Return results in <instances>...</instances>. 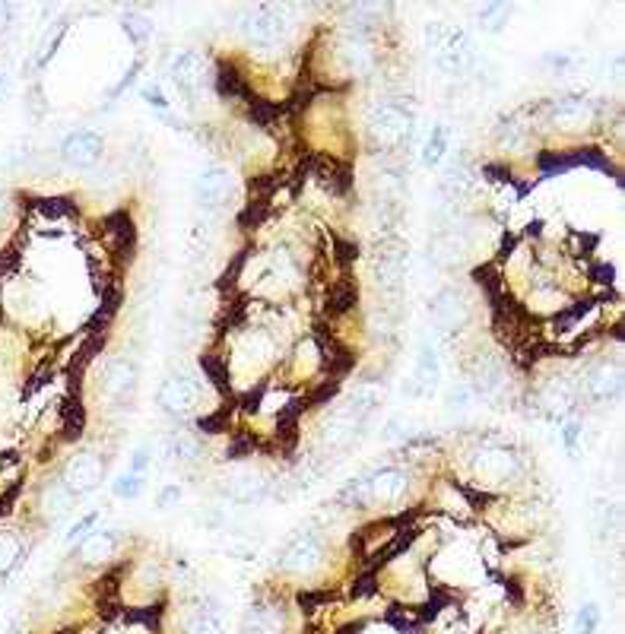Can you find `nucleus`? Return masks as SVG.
<instances>
[{
  "label": "nucleus",
  "mask_w": 625,
  "mask_h": 634,
  "mask_svg": "<svg viewBox=\"0 0 625 634\" xmlns=\"http://www.w3.org/2000/svg\"><path fill=\"white\" fill-rule=\"evenodd\" d=\"M330 54L340 64V70L349 80H362L378 67V51L372 39L365 32L356 29H340L334 39H330Z\"/></svg>",
  "instance_id": "obj_10"
},
{
  "label": "nucleus",
  "mask_w": 625,
  "mask_h": 634,
  "mask_svg": "<svg viewBox=\"0 0 625 634\" xmlns=\"http://www.w3.org/2000/svg\"><path fill=\"white\" fill-rule=\"evenodd\" d=\"M600 111L591 99H556L546 105V124L562 134H584L597 127Z\"/></svg>",
  "instance_id": "obj_18"
},
{
  "label": "nucleus",
  "mask_w": 625,
  "mask_h": 634,
  "mask_svg": "<svg viewBox=\"0 0 625 634\" xmlns=\"http://www.w3.org/2000/svg\"><path fill=\"white\" fill-rule=\"evenodd\" d=\"M99 517H102L99 511H93V514L80 517L77 524H73V527L67 530V543L73 546V543H80L83 536H89V533H93V530H96V524H99Z\"/></svg>",
  "instance_id": "obj_35"
},
{
  "label": "nucleus",
  "mask_w": 625,
  "mask_h": 634,
  "mask_svg": "<svg viewBox=\"0 0 625 634\" xmlns=\"http://www.w3.org/2000/svg\"><path fill=\"white\" fill-rule=\"evenodd\" d=\"M416 473L407 470V466H378V470L365 473L353 482H346L337 495V505L349 508V511H369V508H397L407 501V495L416 486Z\"/></svg>",
  "instance_id": "obj_1"
},
{
  "label": "nucleus",
  "mask_w": 625,
  "mask_h": 634,
  "mask_svg": "<svg viewBox=\"0 0 625 634\" xmlns=\"http://www.w3.org/2000/svg\"><path fill=\"white\" fill-rule=\"evenodd\" d=\"M273 489L270 476L254 463H235L219 476V492H223L235 505H254V501H264Z\"/></svg>",
  "instance_id": "obj_13"
},
{
  "label": "nucleus",
  "mask_w": 625,
  "mask_h": 634,
  "mask_svg": "<svg viewBox=\"0 0 625 634\" xmlns=\"http://www.w3.org/2000/svg\"><path fill=\"white\" fill-rule=\"evenodd\" d=\"M210 80V61L207 54H200L194 48L175 51V58L169 61V83L181 92V96H197L200 89Z\"/></svg>",
  "instance_id": "obj_19"
},
{
  "label": "nucleus",
  "mask_w": 625,
  "mask_h": 634,
  "mask_svg": "<svg viewBox=\"0 0 625 634\" xmlns=\"http://www.w3.org/2000/svg\"><path fill=\"white\" fill-rule=\"evenodd\" d=\"M578 394H584L591 403H613L622 394V365L616 359L594 362L581 375Z\"/></svg>",
  "instance_id": "obj_20"
},
{
  "label": "nucleus",
  "mask_w": 625,
  "mask_h": 634,
  "mask_svg": "<svg viewBox=\"0 0 625 634\" xmlns=\"http://www.w3.org/2000/svg\"><path fill=\"white\" fill-rule=\"evenodd\" d=\"M165 457L178 466H191L200 457V444L188 432H172L169 438H165Z\"/></svg>",
  "instance_id": "obj_29"
},
{
  "label": "nucleus",
  "mask_w": 625,
  "mask_h": 634,
  "mask_svg": "<svg viewBox=\"0 0 625 634\" xmlns=\"http://www.w3.org/2000/svg\"><path fill=\"white\" fill-rule=\"evenodd\" d=\"M292 29H296V10L286 4H261L238 13V32L254 51H280L289 45Z\"/></svg>",
  "instance_id": "obj_3"
},
{
  "label": "nucleus",
  "mask_w": 625,
  "mask_h": 634,
  "mask_svg": "<svg viewBox=\"0 0 625 634\" xmlns=\"http://www.w3.org/2000/svg\"><path fill=\"white\" fill-rule=\"evenodd\" d=\"M0 89H4V70H0Z\"/></svg>",
  "instance_id": "obj_45"
},
{
  "label": "nucleus",
  "mask_w": 625,
  "mask_h": 634,
  "mask_svg": "<svg viewBox=\"0 0 625 634\" xmlns=\"http://www.w3.org/2000/svg\"><path fill=\"white\" fill-rule=\"evenodd\" d=\"M467 466L476 486L483 489H508L524 473V457L505 441H480L470 447Z\"/></svg>",
  "instance_id": "obj_5"
},
{
  "label": "nucleus",
  "mask_w": 625,
  "mask_h": 634,
  "mask_svg": "<svg viewBox=\"0 0 625 634\" xmlns=\"http://www.w3.org/2000/svg\"><path fill=\"white\" fill-rule=\"evenodd\" d=\"M102 156H105V137L99 130H89V127L73 130V134H67L61 143V162L77 172L96 169Z\"/></svg>",
  "instance_id": "obj_21"
},
{
  "label": "nucleus",
  "mask_w": 625,
  "mask_h": 634,
  "mask_svg": "<svg viewBox=\"0 0 625 634\" xmlns=\"http://www.w3.org/2000/svg\"><path fill=\"white\" fill-rule=\"evenodd\" d=\"M156 403L169 419L188 422L200 409V387L188 375H169L156 390Z\"/></svg>",
  "instance_id": "obj_15"
},
{
  "label": "nucleus",
  "mask_w": 625,
  "mask_h": 634,
  "mask_svg": "<svg viewBox=\"0 0 625 634\" xmlns=\"http://www.w3.org/2000/svg\"><path fill=\"white\" fill-rule=\"evenodd\" d=\"M441 378V365H438V352L429 340H422L419 346V356H416V387L410 390V394H419V397H426L435 390Z\"/></svg>",
  "instance_id": "obj_26"
},
{
  "label": "nucleus",
  "mask_w": 625,
  "mask_h": 634,
  "mask_svg": "<svg viewBox=\"0 0 625 634\" xmlns=\"http://www.w3.org/2000/svg\"><path fill=\"white\" fill-rule=\"evenodd\" d=\"M124 29H127V35H131V39H134L137 45H143V42L153 35V23L146 20L143 13H127V16H124Z\"/></svg>",
  "instance_id": "obj_33"
},
{
  "label": "nucleus",
  "mask_w": 625,
  "mask_h": 634,
  "mask_svg": "<svg viewBox=\"0 0 625 634\" xmlns=\"http://www.w3.org/2000/svg\"><path fill=\"white\" fill-rule=\"evenodd\" d=\"M467 384L473 390V397H480L486 403H499L508 394L511 378H508V368L499 356H492V352H476V356L467 362Z\"/></svg>",
  "instance_id": "obj_12"
},
{
  "label": "nucleus",
  "mask_w": 625,
  "mask_h": 634,
  "mask_svg": "<svg viewBox=\"0 0 625 634\" xmlns=\"http://www.w3.org/2000/svg\"><path fill=\"white\" fill-rule=\"evenodd\" d=\"M407 267H410V251L400 238H384L372 251V279L381 292V298L400 302L403 286H407Z\"/></svg>",
  "instance_id": "obj_9"
},
{
  "label": "nucleus",
  "mask_w": 625,
  "mask_h": 634,
  "mask_svg": "<svg viewBox=\"0 0 625 634\" xmlns=\"http://www.w3.org/2000/svg\"><path fill=\"white\" fill-rule=\"evenodd\" d=\"M426 48L441 73L461 77L473 64V45L464 29H454L448 23H429L426 26Z\"/></svg>",
  "instance_id": "obj_7"
},
{
  "label": "nucleus",
  "mask_w": 625,
  "mask_h": 634,
  "mask_svg": "<svg viewBox=\"0 0 625 634\" xmlns=\"http://www.w3.org/2000/svg\"><path fill=\"white\" fill-rule=\"evenodd\" d=\"M470 321H473V305L457 286H441L429 298V324L438 340L445 343L457 340L461 333H467Z\"/></svg>",
  "instance_id": "obj_8"
},
{
  "label": "nucleus",
  "mask_w": 625,
  "mask_h": 634,
  "mask_svg": "<svg viewBox=\"0 0 625 634\" xmlns=\"http://www.w3.org/2000/svg\"><path fill=\"white\" fill-rule=\"evenodd\" d=\"M137 387H140V368H137L134 359L115 356V359L105 362L102 378H99V394L105 397V403H112V406L134 403Z\"/></svg>",
  "instance_id": "obj_14"
},
{
  "label": "nucleus",
  "mask_w": 625,
  "mask_h": 634,
  "mask_svg": "<svg viewBox=\"0 0 625 634\" xmlns=\"http://www.w3.org/2000/svg\"><path fill=\"white\" fill-rule=\"evenodd\" d=\"M64 32H67V23H58V26H54V39H51V35L45 39V45H42V51H39V58H35V67H45V64L54 58V48L61 45Z\"/></svg>",
  "instance_id": "obj_36"
},
{
  "label": "nucleus",
  "mask_w": 625,
  "mask_h": 634,
  "mask_svg": "<svg viewBox=\"0 0 625 634\" xmlns=\"http://www.w3.org/2000/svg\"><path fill=\"white\" fill-rule=\"evenodd\" d=\"M73 501H77V498H73V495L61 486V479H58V482H51V486L42 489V495H39V508H42V514L51 520V524H54V520H61L64 514H70Z\"/></svg>",
  "instance_id": "obj_28"
},
{
  "label": "nucleus",
  "mask_w": 625,
  "mask_h": 634,
  "mask_svg": "<svg viewBox=\"0 0 625 634\" xmlns=\"http://www.w3.org/2000/svg\"><path fill=\"white\" fill-rule=\"evenodd\" d=\"M153 466V451L150 447H137L134 457H131V466H127V473H137V476H146V470Z\"/></svg>",
  "instance_id": "obj_39"
},
{
  "label": "nucleus",
  "mask_w": 625,
  "mask_h": 634,
  "mask_svg": "<svg viewBox=\"0 0 625 634\" xmlns=\"http://www.w3.org/2000/svg\"><path fill=\"white\" fill-rule=\"evenodd\" d=\"M140 99L150 105V108H156V111H165L169 108V99H165V92H162V86L159 83H146V86H140Z\"/></svg>",
  "instance_id": "obj_37"
},
{
  "label": "nucleus",
  "mask_w": 625,
  "mask_h": 634,
  "mask_svg": "<svg viewBox=\"0 0 625 634\" xmlns=\"http://www.w3.org/2000/svg\"><path fill=\"white\" fill-rule=\"evenodd\" d=\"M362 428H365V419H359L353 409H349V403L330 409V413L324 416V422H321V428H318V451H321V457L334 460L337 454L349 451V447L356 444Z\"/></svg>",
  "instance_id": "obj_11"
},
{
  "label": "nucleus",
  "mask_w": 625,
  "mask_h": 634,
  "mask_svg": "<svg viewBox=\"0 0 625 634\" xmlns=\"http://www.w3.org/2000/svg\"><path fill=\"white\" fill-rule=\"evenodd\" d=\"M578 403V381L575 378H546L537 390V409L553 419H562L565 413H572V406Z\"/></svg>",
  "instance_id": "obj_25"
},
{
  "label": "nucleus",
  "mask_w": 625,
  "mask_h": 634,
  "mask_svg": "<svg viewBox=\"0 0 625 634\" xmlns=\"http://www.w3.org/2000/svg\"><path fill=\"white\" fill-rule=\"evenodd\" d=\"M597 625H600V609H597L594 603L581 606L578 619H575V634H594Z\"/></svg>",
  "instance_id": "obj_34"
},
{
  "label": "nucleus",
  "mask_w": 625,
  "mask_h": 634,
  "mask_svg": "<svg viewBox=\"0 0 625 634\" xmlns=\"http://www.w3.org/2000/svg\"><path fill=\"white\" fill-rule=\"evenodd\" d=\"M527 140H530V130L518 118H508L505 124H499V130H495V146H499L502 153H521Z\"/></svg>",
  "instance_id": "obj_30"
},
{
  "label": "nucleus",
  "mask_w": 625,
  "mask_h": 634,
  "mask_svg": "<svg viewBox=\"0 0 625 634\" xmlns=\"http://www.w3.org/2000/svg\"><path fill=\"white\" fill-rule=\"evenodd\" d=\"M508 13H511V7H505V4H489L480 10V23L489 32H499V16H508Z\"/></svg>",
  "instance_id": "obj_38"
},
{
  "label": "nucleus",
  "mask_w": 625,
  "mask_h": 634,
  "mask_svg": "<svg viewBox=\"0 0 625 634\" xmlns=\"http://www.w3.org/2000/svg\"><path fill=\"white\" fill-rule=\"evenodd\" d=\"M235 194V175L229 165H207L194 181V203L204 213H219L229 207Z\"/></svg>",
  "instance_id": "obj_17"
},
{
  "label": "nucleus",
  "mask_w": 625,
  "mask_h": 634,
  "mask_svg": "<svg viewBox=\"0 0 625 634\" xmlns=\"http://www.w3.org/2000/svg\"><path fill=\"white\" fill-rule=\"evenodd\" d=\"M248 279L257 292L273 295V298H286V295L299 292L305 286V273H302L299 257L292 254L286 245L254 254Z\"/></svg>",
  "instance_id": "obj_4"
},
{
  "label": "nucleus",
  "mask_w": 625,
  "mask_h": 634,
  "mask_svg": "<svg viewBox=\"0 0 625 634\" xmlns=\"http://www.w3.org/2000/svg\"><path fill=\"white\" fill-rule=\"evenodd\" d=\"M578 438H581V422H578V419L565 422V425H562V441H565V451H568V454L578 451Z\"/></svg>",
  "instance_id": "obj_42"
},
{
  "label": "nucleus",
  "mask_w": 625,
  "mask_h": 634,
  "mask_svg": "<svg viewBox=\"0 0 625 634\" xmlns=\"http://www.w3.org/2000/svg\"><path fill=\"white\" fill-rule=\"evenodd\" d=\"M416 127V111L403 99H378L365 111V137L375 153H400L410 146Z\"/></svg>",
  "instance_id": "obj_2"
},
{
  "label": "nucleus",
  "mask_w": 625,
  "mask_h": 634,
  "mask_svg": "<svg viewBox=\"0 0 625 634\" xmlns=\"http://www.w3.org/2000/svg\"><path fill=\"white\" fill-rule=\"evenodd\" d=\"M26 552H29V543L20 530H0V581H7V577L23 565Z\"/></svg>",
  "instance_id": "obj_27"
},
{
  "label": "nucleus",
  "mask_w": 625,
  "mask_h": 634,
  "mask_svg": "<svg viewBox=\"0 0 625 634\" xmlns=\"http://www.w3.org/2000/svg\"><path fill=\"white\" fill-rule=\"evenodd\" d=\"M178 501H181V486H178V482H169V486H162L159 495H156V505H159L162 511L175 508Z\"/></svg>",
  "instance_id": "obj_40"
},
{
  "label": "nucleus",
  "mask_w": 625,
  "mask_h": 634,
  "mask_svg": "<svg viewBox=\"0 0 625 634\" xmlns=\"http://www.w3.org/2000/svg\"><path fill=\"white\" fill-rule=\"evenodd\" d=\"M121 533L118 530H93L89 536H83L77 549H73V562L83 568H102L108 565L121 549Z\"/></svg>",
  "instance_id": "obj_23"
},
{
  "label": "nucleus",
  "mask_w": 625,
  "mask_h": 634,
  "mask_svg": "<svg viewBox=\"0 0 625 634\" xmlns=\"http://www.w3.org/2000/svg\"><path fill=\"white\" fill-rule=\"evenodd\" d=\"M448 127H432V137L426 140V149H422V165H429V169H438L441 162H445V153H448Z\"/></svg>",
  "instance_id": "obj_31"
},
{
  "label": "nucleus",
  "mask_w": 625,
  "mask_h": 634,
  "mask_svg": "<svg viewBox=\"0 0 625 634\" xmlns=\"http://www.w3.org/2000/svg\"><path fill=\"white\" fill-rule=\"evenodd\" d=\"M327 562H330L327 539L318 530H302L283 546L277 558V571L283 577H292V581H315L327 568Z\"/></svg>",
  "instance_id": "obj_6"
},
{
  "label": "nucleus",
  "mask_w": 625,
  "mask_h": 634,
  "mask_svg": "<svg viewBox=\"0 0 625 634\" xmlns=\"http://www.w3.org/2000/svg\"><path fill=\"white\" fill-rule=\"evenodd\" d=\"M289 609L280 596H261L254 600L242 619V634H286Z\"/></svg>",
  "instance_id": "obj_22"
},
{
  "label": "nucleus",
  "mask_w": 625,
  "mask_h": 634,
  "mask_svg": "<svg viewBox=\"0 0 625 634\" xmlns=\"http://www.w3.org/2000/svg\"><path fill=\"white\" fill-rule=\"evenodd\" d=\"M470 400H473V390H470V384H467V381L454 384V387L448 390V406H454V409H464Z\"/></svg>",
  "instance_id": "obj_41"
},
{
  "label": "nucleus",
  "mask_w": 625,
  "mask_h": 634,
  "mask_svg": "<svg viewBox=\"0 0 625 634\" xmlns=\"http://www.w3.org/2000/svg\"><path fill=\"white\" fill-rule=\"evenodd\" d=\"M112 495L121 498V501H134L143 495V476L137 473H121L115 482H112Z\"/></svg>",
  "instance_id": "obj_32"
},
{
  "label": "nucleus",
  "mask_w": 625,
  "mask_h": 634,
  "mask_svg": "<svg viewBox=\"0 0 625 634\" xmlns=\"http://www.w3.org/2000/svg\"><path fill=\"white\" fill-rule=\"evenodd\" d=\"M105 479V460L96 451H77L61 470V486L73 495V498H86L93 495Z\"/></svg>",
  "instance_id": "obj_16"
},
{
  "label": "nucleus",
  "mask_w": 625,
  "mask_h": 634,
  "mask_svg": "<svg viewBox=\"0 0 625 634\" xmlns=\"http://www.w3.org/2000/svg\"><path fill=\"white\" fill-rule=\"evenodd\" d=\"M175 634H226V622L210 603L197 600V603H185L178 606L175 615Z\"/></svg>",
  "instance_id": "obj_24"
},
{
  "label": "nucleus",
  "mask_w": 625,
  "mask_h": 634,
  "mask_svg": "<svg viewBox=\"0 0 625 634\" xmlns=\"http://www.w3.org/2000/svg\"><path fill=\"white\" fill-rule=\"evenodd\" d=\"M13 13H16V7L7 4V0H0V35H4L13 26Z\"/></svg>",
  "instance_id": "obj_43"
},
{
  "label": "nucleus",
  "mask_w": 625,
  "mask_h": 634,
  "mask_svg": "<svg viewBox=\"0 0 625 634\" xmlns=\"http://www.w3.org/2000/svg\"><path fill=\"white\" fill-rule=\"evenodd\" d=\"M4 210H7V197H4V191H0V216H4Z\"/></svg>",
  "instance_id": "obj_44"
}]
</instances>
